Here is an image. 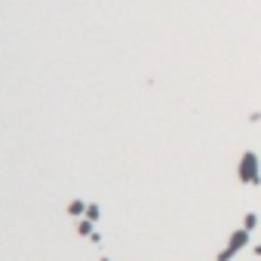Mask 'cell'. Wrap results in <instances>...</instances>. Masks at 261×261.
I'll use <instances>...</instances> for the list:
<instances>
[{
	"mask_svg": "<svg viewBox=\"0 0 261 261\" xmlns=\"http://www.w3.org/2000/svg\"><path fill=\"white\" fill-rule=\"evenodd\" d=\"M240 181H246V184H258V181H261L258 157H255L252 151H246V154H243V160H240Z\"/></svg>",
	"mask_w": 261,
	"mask_h": 261,
	"instance_id": "cell-1",
	"label": "cell"
},
{
	"mask_svg": "<svg viewBox=\"0 0 261 261\" xmlns=\"http://www.w3.org/2000/svg\"><path fill=\"white\" fill-rule=\"evenodd\" d=\"M246 243H249V231H246V228H240V231H237V234L231 237V243H228V249H225V252H221V261H225V258H234V255H237V252H240V249H243Z\"/></svg>",
	"mask_w": 261,
	"mask_h": 261,
	"instance_id": "cell-2",
	"label": "cell"
},
{
	"mask_svg": "<svg viewBox=\"0 0 261 261\" xmlns=\"http://www.w3.org/2000/svg\"><path fill=\"white\" fill-rule=\"evenodd\" d=\"M255 221H258L255 215H246V218H243V228H246V231H252V228H255Z\"/></svg>",
	"mask_w": 261,
	"mask_h": 261,
	"instance_id": "cell-3",
	"label": "cell"
}]
</instances>
